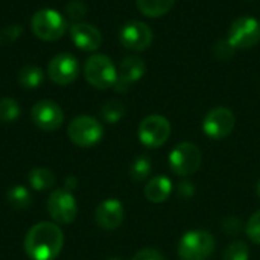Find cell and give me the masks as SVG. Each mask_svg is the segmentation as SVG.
<instances>
[{"label":"cell","instance_id":"22","mask_svg":"<svg viewBox=\"0 0 260 260\" xmlns=\"http://www.w3.org/2000/svg\"><path fill=\"white\" fill-rule=\"evenodd\" d=\"M152 171V163L148 155H139L129 166V177L133 181H145Z\"/></svg>","mask_w":260,"mask_h":260},{"label":"cell","instance_id":"9","mask_svg":"<svg viewBox=\"0 0 260 260\" xmlns=\"http://www.w3.org/2000/svg\"><path fill=\"white\" fill-rule=\"evenodd\" d=\"M47 212L55 224H72L78 215V204L73 193L67 189H56L47 200Z\"/></svg>","mask_w":260,"mask_h":260},{"label":"cell","instance_id":"30","mask_svg":"<svg viewBox=\"0 0 260 260\" xmlns=\"http://www.w3.org/2000/svg\"><path fill=\"white\" fill-rule=\"evenodd\" d=\"M222 229L225 233H229L230 236H235V235H239L241 230H242V222L239 218H235V216H230V218H225L222 221Z\"/></svg>","mask_w":260,"mask_h":260},{"label":"cell","instance_id":"6","mask_svg":"<svg viewBox=\"0 0 260 260\" xmlns=\"http://www.w3.org/2000/svg\"><path fill=\"white\" fill-rule=\"evenodd\" d=\"M69 139L81 148H90L101 142L104 128L101 122L91 116H78L67 126Z\"/></svg>","mask_w":260,"mask_h":260},{"label":"cell","instance_id":"3","mask_svg":"<svg viewBox=\"0 0 260 260\" xmlns=\"http://www.w3.org/2000/svg\"><path fill=\"white\" fill-rule=\"evenodd\" d=\"M84 76L91 87L107 90L114 87L117 81V70L110 56L94 53L84 64Z\"/></svg>","mask_w":260,"mask_h":260},{"label":"cell","instance_id":"8","mask_svg":"<svg viewBox=\"0 0 260 260\" xmlns=\"http://www.w3.org/2000/svg\"><path fill=\"white\" fill-rule=\"evenodd\" d=\"M227 40L235 49L254 47L260 41V21L250 15L236 18L229 29Z\"/></svg>","mask_w":260,"mask_h":260},{"label":"cell","instance_id":"21","mask_svg":"<svg viewBox=\"0 0 260 260\" xmlns=\"http://www.w3.org/2000/svg\"><path fill=\"white\" fill-rule=\"evenodd\" d=\"M6 200L15 210H26L32 203V195L24 186L18 184L6 192Z\"/></svg>","mask_w":260,"mask_h":260},{"label":"cell","instance_id":"1","mask_svg":"<svg viewBox=\"0 0 260 260\" xmlns=\"http://www.w3.org/2000/svg\"><path fill=\"white\" fill-rule=\"evenodd\" d=\"M64 245V235L55 222H38L24 238V251L32 260H55Z\"/></svg>","mask_w":260,"mask_h":260},{"label":"cell","instance_id":"16","mask_svg":"<svg viewBox=\"0 0 260 260\" xmlns=\"http://www.w3.org/2000/svg\"><path fill=\"white\" fill-rule=\"evenodd\" d=\"M70 38L73 44L84 52H94L102 44V35L99 29L90 23L78 21L70 27Z\"/></svg>","mask_w":260,"mask_h":260},{"label":"cell","instance_id":"28","mask_svg":"<svg viewBox=\"0 0 260 260\" xmlns=\"http://www.w3.org/2000/svg\"><path fill=\"white\" fill-rule=\"evenodd\" d=\"M247 235L251 242L260 245V210L253 213L247 224Z\"/></svg>","mask_w":260,"mask_h":260},{"label":"cell","instance_id":"13","mask_svg":"<svg viewBox=\"0 0 260 260\" xmlns=\"http://www.w3.org/2000/svg\"><path fill=\"white\" fill-rule=\"evenodd\" d=\"M120 43L131 50H146L152 43V29L143 21H128L120 29Z\"/></svg>","mask_w":260,"mask_h":260},{"label":"cell","instance_id":"34","mask_svg":"<svg viewBox=\"0 0 260 260\" xmlns=\"http://www.w3.org/2000/svg\"><path fill=\"white\" fill-rule=\"evenodd\" d=\"M256 192H257V195H259V198H260V180L257 181V186H256Z\"/></svg>","mask_w":260,"mask_h":260},{"label":"cell","instance_id":"31","mask_svg":"<svg viewBox=\"0 0 260 260\" xmlns=\"http://www.w3.org/2000/svg\"><path fill=\"white\" fill-rule=\"evenodd\" d=\"M131 260H165V257L155 248H143V250L137 251Z\"/></svg>","mask_w":260,"mask_h":260},{"label":"cell","instance_id":"33","mask_svg":"<svg viewBox=\"0 0 260 260\" xmlns=\"http://www.w3.org/2000/svg\"><path fill=\"white\" fill-rule=\"evenodd\" d=\"M75 186H76V178H75V177H69V178L66 180V187H64V189L70 190V189H75Z\"/></svg>","mask_w":260,"mask_h":260},{"label":"cell","instance_id":"19","mask_svg":"<svg viewBox=\"0 0 260 260\" xmlns=\"http://www.w3.org/2000/svg\"><path fill=\"white\" fill-rule=\"evenodd\" d=\"M29 184L34 190L43 192V190H49L55 186V175L52 171L46 169V168H37L32 169L29 172Z\"/></svg>","mask_w":260,"mask_h":260},{"label":"cell","instance_id":"5","mask_svg":"<svg viewBox=\"0 0 260 260\" xmlns=\"http://www.w3.org/2000/svg\"><path fill=\"white\" fill-rule=\"evenodd\" d=\"M203 161L201 149L192 142H183L177 145L169 154V166L175 175L189 177L193 175Z\"/></svg>","mask_w":260,"mask_h":260},{"label":"cell","instance_id":"17","mask_svg":"<svg viewBox=\"0 0 260 260\" xmlns=\"http://www.w3.org/2000/svg\"><path fill=\"white\" fill-rule=\"evenodd\" d=\"M172 189H174V186H172L171 178H168L165 175H157L146 183L145 197L152 204H161L171 197Z\"/></svg>","mask_w":260,"mask_h":260},{"label":"cell","instance_id":"27","mask_svg":"<svg viewBox=\"0 0 260 260\" xmlns=\"http://www.w3.org/2000/svg\"><path fill=\"white\" fill-rule=\"evenodd\" d=\"M87 8H85V5H84V2H81V0H72V2H69L67 3V6H66V14H67V17L70 18V20H75L76 23L78 21H81V18L85 15V11Z\"/></svg>","mask_w":260,"mask_h":260},{"label":"cell","instance_id":"25","mask_svg":"<svg viewBox=\"0 0 260 260\" xmlns=\"http://www.w3.org/2000/svg\"><path fill=\"white\" fill-rule=\"evenodd\" d=\"M222 260H250V248L245 242L235 241L224 250Z\"/></svg>","mask_w":260,"mask_h":260},{"label":"cell","instance_id":"29","mask_svg":"<svg viewBox=\"0 0 260 260\" xmlns=\"http://www.w3.org/2000/svg\"><path fill=\"white\" fill-rule=\"evenodd\" d=\"M21 26L18 24H11L8 27H5L3 30H0V44H11L14 43L20 35H21Z\"/></svg>","mask_w":260,"mask_h":260},{"label":"cell","instance_id":"4","mask_svg":"<svg viewBox=\"0 0 260 260\" xmlns=\"http://www.w3.org/2000/svg\"><path fill=\"white\" fill-rule=\"evenodd\" d=\"M181 260H207L215 251V238L206 230H190L178 242Z\"/></svg>","mask_w":260,"mask_h":260},{"label":"cell","instance_id":"15","mask_svg":"<svg viewBox=\"0 0 260 260\" xmlns=\"http://www.w3.org/2000/svg\"><path fill=\"white\" fill-rule=\"evenodd\" d=\"M125 218L123 204L116 198H108L102 201L94 213L96 224L104 230H116L122 225Z\"/></svg>","mask_w":260,"mask_h":260},{"label":"cell","instance_id":"2","mask_svg":"<svg viewBox=\"0 0 260 260\" xmlns=\"http://www.w3.org/2000/svg\"><path fill=\"white\" fill-rule=\"evenodd\" d=\"M32 34L43 41H56L67 30L66 18L52 8H43L37 11L30 18Z\"/></svg>","mask_w":260,"mask_h":260},{"label":"cell","instance_id":"18","mask_svg":"<svg viewBox=\"0 0 260 260\" xmlns=\"http://www.w3.org/2000/svg\"><path fill=\"white\" fill-rule=\"evenodd\" d=\"M136 3L143 15L158 18L161 15H166L172 9L175 0H136Z\"/></svg>","mask_w":260,"mask_h":260},{"label":"cell","instance_id":"10","mask_svg":"<svg viewBox=\"0 0 260 260\" xmlns=\"http://www.w3.org/2000/svg\"><path fill=\"white\" fill-rule=\"evenodd\" d=\"M236 125V117L232 110L225 107H216L210 110L203 120V131L213 140H222L232 134Z\"/></svg>","mask_w":260,"mask_h":260},{"label":"cell","instance_id":"7","mask_svg":"<svg viewBox=\"0 0 260 260\" xmlns=\"http://www.w3.org/2000/svg\"><path fill=\"white\" fill-rule=\"evenodd\" d=\"M139 140L146 148H160L163 146L171 136V123L165 116L151 114L146 116L139 125Z\"/></svg>","mask_w":260,"mask_h":260},{"label":"cell","instance_id":"23","mask_svg":"<svg viewBox=\"0 0 260 260\" xmlns=\"http://www.w3.org/2000/svg\"><path fill=\"white\" fill-rule=\"evenodd\" d=\"M101 114H102L105 122L117 123L125 116V105H123V102H120L117 99H111V101H108V102H105L102 105Z\"/></svg>","mask_w":260,"mask_h":260},{"label":"cell","instance_id":"32","mask_svg":"<svg viewBox=\"0 0 260 260\" xmlns=\"http://www.w3.org/2000/svg\"><path fill=\"white\" fill-rule=\"evenodd\" d=\"M177 192H178V195H180L181 198L189 200V198H192L193 193H195V186H193L190 181H181V183L178 184V187H177Z\"/></svg>","mask_w":260,"mask_h":260},{"label":"cell","instance_id":"11","mask_svg":"<svg viewBox=\"0 0 260 260\" xmlns=\"http://www.w3.org/2000/svg\"><path fill=\"white\" fill-rule=\"evenodd\" d=\"M79 75V62L72 53H58L47 64V76L58 85L72 84Z\"/></svg>","mask_w":260,"mask_h":260},{"label":"cell","instance_id":"20","mask_svg":"<svg viewBox=\"0 0 260 260\" xmlns=\"http://www.w3.org/2000/svg\"><path fill=\"white\" fill-rule=\"evenodd\" d=\"M44 81V72L38 66H24L18 72V84L24 88H37Z\"/></svg>","mask_w":260,"mask_h":260},{"label":"cell","instance_id":"12","mask_svg":"<svg viewBox=\"0 0 260 260\" xmlns=\"http://www.w3.org/2000/svg\"><path fill=\"white\" fill-rule=\"evenodd\" d=\"M30 117L35 126H38L43 131H55L62 125L64 120V113L58 104L49 99H41L38 101L32 110H30Z\"/></svg>","mask_w":260,"mask_h":260},{"label":"cell","instance_id":"26","mask_svg":"<svg viewBox=\"0 0 260 260\" xmlns=\"http://www.w3.org/2000/svg\"><path fill=\"white\" fill-rule=\"evenodd\" d=\"M212 52H213V55H215L216 59H219V61H229V59L235 55L236 49H235V47L230 44V41L225 38V40H218V41L213 44Z\"/></svg>","mask_w":260,"mask_h":260},{"label":"cell","instance_id":"14","mask_svg":"<svg viewBox=\"0 0 260 260\" xmlns=\"http://www.w3.org/2000/svg\"><path fill=\"white\" fill-rule=\"evenodd\" d=\"M146 72V66L145 61L139 56H126L119 67L117 72V81L114 84V90L119 93H125L131 88V85H134L137 81H140L143 78Z\"/></svg>","mask_w":260,"mask_h":260},{"label":"cell","instance_id":"35","mask_svg":"<svg viewBox=\"0 0 260 260\" xmlns=\"http://www.w3.org/2000/svg\"><path fill=\"white\" fill-rule=\"evenodd\" d=\"M108 260H122V259H119V257H113V259H108Z\"/></svg>","mask_w":260,"mask_h":260},{"label":"cell","instance_id":"24","mask_svg":"<svg viewBox=\"0 0 260 260\" xmlns=\"http://www.w3.org/2000/svg\"><path fill=\"white\" fill-rule=\"evenodd\" d=\"M20 116V105L12 98L0 99V120L2 122H14Z\"/></svg>","mask_w":260,"mask_h":260}]
</instances>
